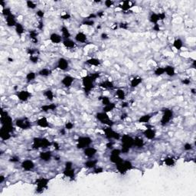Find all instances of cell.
<instances>
[{
    "instance_id": "cell-22",
    "label": "cell",
    "mask_w": 196,
    "mask_h": 196,
    "mask_svg": "<svg viewBox=\"0 0 196 196\" xmlns=\"http://www.w3.org/2000/svg\"><path fill=\"white\" fill-rule=\"evenodd\" d=\"M16 32H17L18 35H21L24 34V32H25V28H24V26L22 24L17 23V25H16Z\"/></svg>"
},
{
    "instance_id": "cell-11",
    "label": "cell",
    "mask_w": 196,
    "mask_h": 196,
    "mask_svg": "<svg viewBox=\"0 0 196 196\" xmlns=\"http://www.w3.org/2000/svg\"><path fill=\"white\" fill-rule=\"evenodd\" d=\"M74 39H75V41H76L77 42H79V43H81V44H84V43H85V42H87V35H86L84 32H78V33L75 35Z\"/></svg>"
},
{
    "instance_id": "cell-3",
    "label": "cell",
    "mask_w": 196,
    "mask_h": 196,
    "mask_svg": "<svg viewBox=\"0 0 196 196\" xmlns=\"http://www.w3.org/2000/svg\"><path fill=\"white\" fill-rule=\"evenodd\" d=\"M21 166L25 171H31L35 168V164L31 159H26L22 162Z\"/></svg>"
},
{
    "instance_id": "cell-32",
    "label": "cell",
    "mask_w": 196,
    "mask_h": 196,
    "mask_svg": "<svg viewBox=\"0 0 196 196\" xmlns=\"http://www.w3.org/2000/svg\"><path fill=\"white\" fill-rule=\"evenodd\" d=\"M144 144V142L142 139L140 138H137L136 140H134V146H136L138 147H142Z\"/></svg>"
},
{
    "instance_id": "cell-24",
    "label": "cell",
    "mask_w": 196,
    "mask_h": 196,
    "mask_svg": "<svg viewBox=\"0 0 196 196\" xmlns=\"http://www.w3.org/2000/svg\"><path fill=\"white\" fill-rule=\"evenodd\" d=\"M38 74L42 77H48L51 74V71L48 68H42L38 72Z\"/></svg>"
},
{
    "instance_id": "cell-27",
    "label": "cell",
    "mask_w": 196,
    "mask_h": 196,
    "mask_svg": "<svg viewBox=\"0 0 196 196\" xmlns=\"http://www.w3.org/2000/svg\"><path fill=\"white\" fill-rule=\"evenodd\" d=\"M87 63L92 66H98L100 64V60L97 59V58H90L89 60H87Z\"/></svg>"
},
{
    "instance_id": "cell-13",
    "label": "cell",
    "mask_w": 196,
    "mask_h": 196,
    "mask_svg": "<svg viewBox=\"0 0 196 196\" xmlns=\"http://www.w3.org/2000/svg\"><path fill=\"white\" fill-rule=\"evenodd\" d=\"M165 74H166L169 77H173L176 75V70L175 68H173L171 65H168L165 67Z\"/></svg>"
},
{
    "instance_id": "cell-37",
    "label": "cell",
    "mask_w": 196,
    "mask_h": 196,
    "mask_svg": "<svg viewBox=\"0 0 196 196\" xmlns=\"http://www.w3.org/2000/svg\"><path fill=\"white\" fill-rule=\"evenodd\" d=\"M114 2L113 1H110V0H107V1H105L104 2V4H105V6H107V8H110V7H112L113 6V5H114Z\"/></svg>"
},
{
    "instance_id": "cell-7",
    "label": "cell",
    "mask_w": 196,
    "mask_h": 196,
    "mask_svg": "<svg viewBox=\"0 0 196 196\" xmlns=\"http://www.w3.org/2000/svg\"><path fill=\"white\" fill-rule=\"evenodd\" d=\"M50 41L54 44H60L63 42L62 36L58 33H52L50 35Z\"/></svg>"
},
{
    "instance_id": "cell-9",
    "label": "cell",
    "mask_w": 196,
    "mask_h": 196,
    "mask_svg": "<svg viewBox=\"0 0 196 196\" xmlns=\"http://www.w3.org/2000/svg\"><path fill=\"white\" fill-rule=\"evenodd\" d=\"M74 81V78L71 76L68 75V76H66L63 78L61 80V84L65 87H70L73 84Z\"/></svg>"
},
{
    "instance_id": "cell-20",
    "label": "cell",
    "mask_w": 196,
    "mask_h": 196,
    "mask_svg": "<svg viewBox=\"0 0 196 196\" xmlns=\"http://www.w3.org/2000/svg\"><path fill=\"white\" fill-rule=\"evenodd\" d=\"M96 164H97V160H94L92 159H90L85 162V166L87 168L89 169H92V168H95L96 167Z\"/></svg>"
},
{
    "instance_id": "cell-12",
    "label": "cell",
    "mask_w": 196,
    "mask_h": 196,
    "mask_svg": "<svg viewBox=\"0 0 196 196\" xmlns=\"http://www.w3.org/2000/svg\"><path fill=\"white\" fill-rule=\"evenodd\" d=\"M97 120H99L100 122H102L104 123H107L109 122V120H110L107 114L105 113V112H104V111L102 113H98L97 114Z\"/></svg>"
},
{
    "instance_id": "cell-33",
    "label": "cell",
    "mask_w": 196,
    "mask_h": 196,
    "mask_svg": "<svg viewBox=\"0 0 196 196\" xmlns=\"http://www.w3.org/2000/svg\"><path fill=\"white\" fill-rule=\"evenodd\" d=\"M26 3L28 8H29V9H36V7H37L35 3L34 2H32V1H28V2H26Z\"/></svg>"
},
{
    "instance_id": "cell-10",
    "label": "cell",
    "mask_w": 196,
    "mask_h": 196,
    "mask_svg": "<svg viewBox=\"0 0 196 196\" xmlns=\"http://www.w3.org/2000/svg\"><path fill=\"white\" fill-rule=\"evenodd\" d=\"M48 180L46 179V178H38L37 181H36V185L38 186V190H44L47 185H48Z\"/></svg>"
},
{
    "instance_id": "cell-34",
    "label": "cell",
    "mask_w": 196,
    "mask_h": 196,
    "mask_svg": "<svg viewBox=\"0 0 196 196\" xmlns=\"http://www.w3.org/2000/svg\"><path fill=\"white\" fill-rule=\"evenodd\" d=\"M116 94H117V97H118L119 99H121V100L124 99L125 93L123 90H118L117 92H116Z\"/></svg>"
},
{
    "instance_id": "cell-30",
    "label": "cell",
    "mask_w": 196,
    "mask_h": 196,
    "mask_svg": "<svg viewBox=\"0 0 196 196\" xmlns=\"http://www.w3.org/2000/svg\"><path fill=\"white\" fill-rule=\"evenodd\" d=\"M165 74V68H161L159 67L155 70V74L157 76H161Z\"/></svg>"
},
{
    "instance_id": "cell-41",
    "label": "cell",
    "mask_w": 196,
    "mask_h": 196,
    "mask_svg": "<svg viewBox=\"0 0 196 196\" xmlns=\"http://www.w3.org/2000/svg\"><path fill=\"white\" fill-rule=\"evenodd\" d=\"M101 38H102L103 40H106V39H108V38H109V37H108V35H107V34L103 33V34L101 35Z\"/></svg>"
},
{
    "instance_id": "cell-28",
    "label": "cell",
    "mask_w": 196,
    "mask_h": 196,
    "mask_svg": "<svg viewBox=\"0 0 196 196\" xmlns=\"http://www.w3.org/2000/svg\"><path fill=\"white\" fill-rule=\"evenodd\" d=\"M115 104H108V105H106L105 107H104V112H105V113H108V112H110V111H112L114 108H115Z\"/></svg>"
},
{
    "instance_id": "cell-25",
    "label": "cell",
    "mask_w": 196,
    "mask_h": 196,
    "mask_svg": "<svg viewBox=\"0 0 196 196\" xmlns=\"http://www.w3.org/2000/svg\"><path fill=\"white\" fill-rule=\"evenodd\" d=\"M142 82V78H136L131 80V87H136L140 85V84Z\"/></svg>"
},
{
    "instance_id": "cell-1",
    "label": "cell",
    "mask_w": 196,
    "mask_h": 196,
    "mask_svg": "<svg viewBox=\"0 0 196 196\" xmlns=\"http://www.w3.org/2000/svg\"><path fill=\"white\" fill-rule=\"evenodd\" d=\"M91 143H92V140L88 136L80 137L79 140H78V147L80 149H85L90 146Z\"/></svg>"
},
{
    "instance_id": "cell-31",
    "label": "cell",
    "mask_w": 196,
    "mask_h": 196,
    "mask_svg": "<svg viewBox=\"0 0 196 196\" xmlns=\"http://www.w3.org/2000/svg\"><path fill=\"white\" fill-rule=\"evenodd\" d=\"M152 116L150 115H145V116H143L140 117V123H147V122H149V120L151 119Z\"/></svg>"
},
{
    "instance_id": "cell-14",
    "label": "cell",
    "mask_w": 196,
    "mask_h": 196,
    "mask_svg": "<svg viewBox=\"0 0 196 196\" xmlns=\"http://www.w3.org/2000/svg\"><path fill=\"white\" fill-rule=\"evenodd\" d=\"M144 135L147 139L152 140L156 136V132L152 129H147L144 131Z\"/></svg>"
},
{
    "instance_id": "cell-18",
    "label": "cell",
    "mask_w": 196,
    "mask_h": 196,
    "mask_svg": "<svg viewBox=\"0 0 196 196\" xmlns=\"http://www.w3.org/2000/svg\"><path fill=\"white\" fill-rule=\"evenodd\" d=\"M0 136H1V139L2 140H8L11 137L10 133L3 130V129H1V130H0Z\"/></svg>"
},
{
    "instance_id": "cell-26",
    "label": "cell",
    "mask_w": 196,
    "mask_h": 196,
    "mask_svg": "<svg viewBox=\"0 0 196 196\" xmlns=\"http://www.w3.org/2000/svg\"><path fill=\"white\" fill-rule=\"evenodd\" d=\"M16 126L18 127H20L22 129L27 128V126H28V123H27L25 120H16Z\"/></svg>"
},
{
    "instance_id": "cell-5",
    "label": "cell",
    "mask_w": 196,
    "mask_h": 196,
    "mask_svg": "<svg viewBox=\"0 0 196 196\" xmlns=\"http://www.w3.org/2000/svg\"><path fill=\"white\" fill-rule=\"evenodd\" d=\"M97 152V150L95 148L90 147V146H88V147L84 149V155L87 158H89V159H92L96 155Z\"/></svg>"
},
{
    "instance_id": "cell-21",
    "label": "cell",
    "mask_w": 196,
    "mask_h": 196,
    "mask_svg": "<svg viewBox=\"0 0 196 196\" xmlns=\"http://www.w3.org/2000/svg\"><path fill=\"white\" fill-rule=\"evenodd\" d=\"M182 46H183V43H182V40L181 39H176L175 41H174V42H173V47L176 48V49H177V50H181L182 49Z\"/></svg>"
},
{
    "instance_id": "cell-23",
    "label": "cell",
    "mask_w": 196,
    "mask_h": 196,
    "mask_svg": "<svg viewBox=\"0 0 196 196\" xmlns=\"http://www.w3.org/2000/svg\"><path fill=\"white\" fill-rule=\"evenodd\" d=\"M120 7L123 9V10H124V11L129 10L130 8H131V7H132V6H131V2H129V1H124V2H122L121 6H120Z\"/></svg>"
},
{
    "instance_id": "cell-35",
    "label": "cell",
    "mask_w": 196,
    "mask_h": 196,
    "mask_svg": "<svg viewBox=\"0 0 196 196\" xmlns=\"http://www.w3.org/2000/svg\"><path fill=\"white\" fill-rule=\"evenodd\" d=\"M45 96L48 98L50 100H54V94L51 90H47L45 92Z\"/></svg>"
},
{
    "instance_id": "cell-29",
    "label": "cell",
    "mask_w": 196,
    "mask_h": 196,
    "mask_svg": "<svg viewBox=\"0 0 196 196\" xmlns=\"http://www.w3.org/2000/svg\"><path fill=\"white\" fill-rule=\"evenodd\" d=\"M36 78V74L35 72H29L26 75V79L28 81H32V80H35Z\"/></svg>"
},
{
    "instance_id": "cell-2",
    "label": "cell",
    "mask_w": 196,
    "mask_h": 196,
    "mask_svg": "<svg viewBox=\"0 0 196 196\" xmlns=\"http://www.w3.org/2000/svg\"><path fill=\"white\" fill-rule=\"evenodd\" d=\"M172 116H173V114H172V110H166L165 113H164V114L162 115V120H161V123H162V125L168 124L169 123L170 120L172 119Z\"/></svg>"
},
{
    "instance_id": "cell-17",
    "label": "cell",
    "mask_w": 196,
    "mask_h": 196,
    "mask_svg": "<svg viewBox=\"0 0 196 196\" xmlns=\"http://www.w3.org/2000/svg\"><path fill=\"white\" fill-rule=\"evenodd\" d=\"M37 124L39 126H41V127L45 128V127L48 126L49 123H48V121L47 118H45V117H42V118L38 119V122H37Z\"/></svg>"
},
{
    "instance_id": "cell-40",
    "label": "cell",
    "mask_w": 196,
    "mask_h": 196,
    "mask_svg": "<svg viewBox=\"0 0 196 196\" xmlns=\"http://www.w3.org/2000/svg\"><path fill=\"white\" fill-rule=\"evenodd\" d=\"M73 126H74V124L71 123H66V129H67V130H71L72 128H73Z\"/></svg>"
},
{
    "instance_id": "cell-16",
    "label": "cell",
    "mask_w": 196,
    "mask_h": 196,
    "mask_svg": "<svg viewBox=\"0 0 196 196\" xmlns=\"http://www.w3.org/2000/svg\"><path fill=\"white\" fill-rule=\"evenodd\" d=\"M63 45H64L67 48H74L76 45V43L72 41L71 39H65V40H63Z\"/></svg>"
},
{
    "instance_id": "cell-4",
    "label": "cell",
    "mask_w": 196,
    "mask_h": 196,
    "mask_svg": "<svg viewBox=\"0 0 196 196\" xmlns=\"http://www.w3.org/2000/svg\"><path fill=\"white\" fill-rule=\"evenodd\" d=\"M69 67V62L67 59L64 58H61L58 60V68L61 70V71H66L68 70Z\"/></svg>"
},
{
    "instance_id": "cell-6",
    "label": "cell",
    "mask_w": 196,
    "mask_h": 196,
    "mask_svg": "<svg viewBox=\"0 0 196 196\" xmlns=\"http://www.w3.org/2000/svg\"><path fill=\"white\" fill-rule=\"evenodd\" d=\"M31 97V93H29L28 91L27 90H22V91H19L17 94V97L19 100L21 101H27L29 97Z\"/></svg>"
},
{
    "instance_id": "cell-36",
    "label": "cell",
    "mask_w": 196,
    "mask_h": 196,
    "mask_svg": "<svg viewBox=\"0 0 196 196\" xmlns=\"http://www.w3.org/2000/svg\"><path fill=\"white\" fill-rule=\"evenodd\" d=\"M174 159H172V158H168V159H165V163L167 165V166H172L173 164H174Z\"/></svg>"
},
{
    "instance_id": "cell-8",
    "label": "cell",
    "mask_w": 196,
    "mask_h": 196,
    "mask_svg": "<svg viewBox=\"0 0 196 196\" xmlns=\"http://www.w3.org/2000/svg\"><path fill=\"white\" fill-rule=\"evenodd\" d=\"M6 25L7 26L9 27H16V25H17V22H16V17L13 14H11L10 16L6 17Z\"/></svg>"
},
{
    "instance_id": "cell-15",
    "label": "cell",
    "mask_w": 196,
    "mask_h": 196,
    "mask_svg": "<svg viewBox=\"0 0 196 196\" xmlns=\"http://www.w3.org/2000/svg\"><path fill=\"white\" fill-rule=\"evenodd\" d=\"M61 36H62L63 40L69 39L71 38V33L67 27L63 26L61 28Z\"/></svg>"
},
{
    "instance_id": "cell-38",
    "label": "cell",
    "mask_w": 196,
    "mask_h": 196,
    "mask_svg": "<svg viewBox=\"0 0 196 196\" xmlns=\"http://www.w3.org/2000/svg\"><path fill=\"white\" fill-rule=\"evenodd\" d=\"M37 16H38V17H40V18H43L44 16H45V12H44L42 10H38V11L37 12Z\"/></svg>"
},
{
    "instance_id": "cell-39",
    "label": "cell",
    "mask_w": 196,
    "mask_h": 196,
    "mask_svg": "<svg viewBox=\"0 0 196 196\" xmlns=\"http://www.w3.org/2000/svg\"><path fill=\"white\" fill-rule=\"evenodd\" d=\"M184 149H185V150H190V149H192V144H190V143H185V146H184Z\"/></svg>"
},
{
    "instance_id": "cell-19",
    "label": "cell",
    "mask_w": 196,
    "mask_h": 196,
    "mask_svg": "<svg viewBox=\"0 0 196 196\" xmlns=\"http://www.w3.org/2000/svg\"><path fill=\"white\" fill-rule=\"evenodd\" d=\"M40 157L42 160L44 161H48L51 159V152L49 151L48 152H43L40 154Z\"/></svg>"
}]
</instances>
